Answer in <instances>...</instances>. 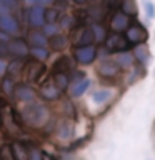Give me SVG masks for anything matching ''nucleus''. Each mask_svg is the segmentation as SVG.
Segmentation results:
<instances>
[{
  "label": "nucleus",
  "instance_id": "obj_1",
  "mask_svg": "<svg viewBox=\"0 0 155 160\" xmlns=\"http://www.w3.org/2000/svg\"><path fill=\"white\" fill-rule=\"evenodd\" d=\"M20 117L25 127L30 128H45V125L50 122V110L40 102H32L25 103V107L20 110Z\"/></svg>",
  "mask_w": 155,
  "mask_h": 160
},
{
  "label": "nucleus",
  "instance_id": "obj_2",
  "mask_svg": "<svg viewBox=\"0 0 155 160\" xmlns=\"http://www.w3.org/2000/svg\"><path fill=\"white\" fill-rule=\"evenodd\" d=\"M45 72H47V67L43 65V62L35 60V58L25 60V65L22 70V78L20 80H23L27 83H37L45 75Z\"/></svg>",
  "mask_w": 155,
  "mask_h": 160
},
{
  "label": "nucleus",
  "instance_id": "obj_3",
  "mask_svg": "<svg viewBox=\"0 0 155 160\" xmlns=\"http://www.w3.org/2000/svg\"><path fill=\"white\" fill-rule=\"evenodd\" d=\"M98 57V47L95 43L88 45H77L73 48V58L77 60V63L80 65H90L93 63Z\"/></svg>",
  "mask_w": 155,
  "mask_h": 160
},
{
  "label": "nucleus",
  "instance_id": "obj_4",
  "mask_svg": "<svg viewBox=\"0 0 155 160\" xmlns=\"http://www.w3.org/2000/svg\"><path fill=\"white\" fill-rule=\"evenodd\" d=\"M125 32V38L128 40L132 45H138V43H147V40L150 37L148 30L138 22H130V25L123 30Z\"/></svg>",
  "mask_w": 155,
  "mask_h": 160
},
{
  "label": "nucleus",
  "instance_id": "obj_5",
  "mask_svg": "<svg viewBox=\"0 0 155 160\" xmlns=\"http://www.w3.org/2000/svg\"><path fill=\"white\" fill-rule=\"evenodd\" d=\"M103 45L113 53L122 52V50H128L130 47H132V43L125 38V35H122V32L107 33V37H105V40H103Z\"/></svg>",
  "mask_w": 155,
  "mask_h": 160
},
{
  "label": "nucleus",
  "instance_id": "obj_6",
  "mask_svg": "<svg viewBox=\"0 0 155 160\" xmlns=\"http://www.w3.org/2000/svg\"><path fill=\"white\" fill-rule=\"evenodd\" d=\"M27 22L32 28H42L45 25V7L40 3L30 5L27 10Z\"/></svg>",
  "mask_w": 155,
  "mask_h": 160
},
{
  "label": "nucleus",
  "instance_id": "obj_7",
  "mask_svg": "<svg viewBox=\"0 0 155 160\" xmlns=\"http://www.w3.org/2000/svg\"><path fill=\"white\" fill-rule=\"evenodd\" d=\"M0 30L8 35H17L22 32V27H20V22L17 18L13 17V15H10V12H2L0 13Z\"/></svg>",
  "mask_w": 155,
  "mask_h": 160
},
{
  "label": "nucleus",
  "instance_id": "obj_8",
  "mask_svg": "<svg viewBox=\"0 0 155 160\" xmlns=\"http://www.w3.org/2000/svg\"><path fill=\"white\" fill-rule=\"evenodd\" d=\"M120 72H122V68H120V65L115 60H103L97 67V73L100 75V78H103V82L117 78L120 75Z\"/></svg>",
  "mask_w": 155,
  "mask_h": 160
},
{
  "label": "nucleus",
  "instance_id": "obj_9",
  "mask_svg": "<svg viewBox=\"0 0 155 160\" xmlns=\"http://www.w3.org/2000/svg\"><path fill=\"white\" fill-rule=\"evenodd\" d=\"M7 48H8V53L10 55L18 57V58H27L28 57V52H30L27 40H23V38H20V37H15V38L12 37V38H10L8 43H7Z\"/></svg>",
  "mask_w": 155,
  "mask_h": 160
},
{
  "label": "nucleus",
  "instance_id": "obj_10",
  "mask_svg": "<svg viewBox=\"0 0 155 160\" xmlns=\"http://www.w3.org/2000/svg\"><path fill=\"white\" fill-rule=\"evenodd\" d=\"M12 97H13L15 100H18V102L28 103V102H32V100H35L37 93H35V90L30 87L27 82H20V83H15V88H13Z\"/></svg>",
  "mask_w": 155,
  "mask_h": 160
},
{
  "label": "nucleus",
  "instance_id": "obj_11",
  "mask_svg": "<svg viewBox=\"0 0 155 160\" xmlns=\"http://www.w3.org/2000/svg\"><path fill=\"white\" fill-rule=\"evenodd\" d=\"M38 93L43 100H48V102H57V100L62 98V92L53 85L52 78L43 80L42 85H40V88H38Z\"/></svg>",
  "mask_w": 155,
  "mask_h": 160
},
{
  "label": "nucleus",
  "instance_id": "obj_12",
  "mask_svg": "<svg viewBox=\"0 0 155 160\" xmlns=\"http://www.w3.org/2000/svg\"><path fill=\"white\" fill-rule=\"evenodd\" d=\"M130 22H132V18L127 13H123L120 8L113 10L112 17H110V28H112V32H123L130 25Z\"/></svg>",
  "mask_w": 155,
  "mask_h": 160
},
{
  "label": "nucleus",
  "instance_id": "obj_13",
  "mask_svg": "<svg viewBox=\"0 0 155 160\" xmlns=\"http://www.w3.org/2000/svg\"><path fill=\"white\" fill-rule=\"evenodd\" d=\"M55 135L60 140H70L73 137V122L70 117H63L60 118V122L55 125Z\"/></svg>",
  "mask_w": 155,
  "mask_h": 160
},
{
  "label": "nucleus",
  "instance_id": "obj_14",
  "mask_svg": "<svg viewBox=\"0 0 155 160\" xmlns=\"http://www.w3.org/2000/svg\"><path fill=\"white\" fill-rule=\"evenodd\" d=\"M28 45L32 47H45L48 43V37H45V33L40 28H30L27 32V37H25Z\"/></svg>",
  "mask_w": 155,
  "mask_h": 160
},
{
  "label": "nucleus",
  "instance_id": "obj_15",
  "mask_svg": "<svg viewBox=\"0 0 155 160\" xmlns=\"http://www.w3.org/2000/svg\"><path fill=\"white\" fill-rule=\"evenodd\" d=\"M25 65V58H18L13 57V60L7 65V70H5V75H8L10 78H13L15 82L22 78V70Z\"/></svg>",
  "mask_w": 155,
  "mask_h": 160
},
{
  "label": "nucleus",
  "instance_id": "obj_16",
  "mask_svg": "<svg viewBox=\"0 0 155 160\" xmlns=\"http://www.w3.org/2000/svg\"><path fill=\"white\" fill-rule=\"evenodd\" d=\"M133 58L138 62V65L145 67L150 62V48L147 47V43H138L133 45Z\"/></svg>",
  "mask_w": 155,
  "mask_h": 160
},
{
  "label": "nucleus",
  "instance_id": "obj_17",
  "mask_svg": "<svg viewBox=\"0 0 155 160\" xmlns=\"http://www.w3.org/2000/svg\"><path fill=\"white\" fill-rule=\"evenodd\" d=\"M107 10L108 8L105 3H95L87 10V13H88V18H92L93 22H103L105 17H107Z\"/></svg>",
  "mask_w": 155,
  "mask_h": 160
},
{
  "label": "nucleus",
  "instance_id": "obj_18",
  "mask_svg": "<svg viewBox=\"0 0 155 160\" xmlns=\"http://www.w3.org/2000/svg\"><path fill=\"white\" fill-rule=\"evenodd\" d=\"M48 45L53 52H62V50L68 45V37L62 33H55L52 37H48Z\"/></svg>",
  "mask_w": 155,
  "mask_h": 160
},
{
  "label": "nucleus",
  "instance_id": "obj_19",
  "mask_svg": "<svg viewBox=\"0 0 155 160\" xmlns=\"http://www.w3.org/2000/svg\"><path fill=\"white\" fill-rule=\"evenodd\" d=\"M52 82L60 92H65L70 85V77L67 72H53L52 73Z\"/></svg>",
  "mask_w": 155,
  "mask_h": 160
},
{
  "label": "nucleus",
  "instance_id": "obj_20",
  "mask_svg": "<svg viewBox=\"0 0 155 160\" xmlns=\"http://www.w3.org/2000/svg\"><path fill=\"white\" fill-rule=\"evenodd\" d=\"M133 53H130L128 50H122V52H117V55H115V62H117L120 65V68H130L133 65Z\"/></svg>",
  "mask_w": 155,
  "mask_h": 160
},
{
  "label": "nucleus",
  "instance_id": "obj_21",
  "mask_svg": "<svg viewBox=\"0 0 155 160\" xmlns=\"http://www.w3.org/2000/svg\"><path fill=\"white\" fill-rule=\"evenodd\" d=\"M12 150L15 155V160H28V145L22 140H15L12 143Z\"/></svg>",
  "mask_w": 155,
  "mask_h": 160
},
{
  "label": "nucleus",
  "instance_id": "obj_22",
  "mask_svg": "<svg viewBox=\"0 0 155 160\" xmlns=\"http://www.w3.org/2000/svg\"><path fill=\"white\" fill-rule=\"evenodd\" d=\"M88 87H90V80L88 78L78 80V82H75L72 87H70V97H73V98L82 97V95L88 90Z\"/></svg>",
  "mask_w": 155,
  "mask_h": 160
},
{
  "label": "nucleus",
  "instance_id": "obj_23",
  "mask_svg": "<svg viewBox=\"0 0 155 160\" xmlns=\"http://www.w3.org/2000/svg\"><path fill=\"white\" fill-rule=\"evenodd\" d=\"M73 67H72V62H70V58L67 57V55H60V57L53 62L52 65V73L53 72H70Z\"/></svg>",
  "mask_w": 155,
  "mask_h": 160
},
{
  "label": "nucleus",
  "instance_id": "obj_24",
  "mask_svg": "<svg viewBox=\"0 0 155 160\" xmlns=\"http://www.w3.org/2000/svg\"><path fill=\"white\" fill-rule=\"evenodd\" d=\"M15 88V80L10 78L8 75H3L2 80H0V92H2L5 97H12Z\"/></svg>",
  "mask_w": 155,
  "mask_h": 160
},
{
  "label": "nucleus",
  "instance_id": "obj_25",
  "mask_svg": "<svg viewBox=\"0 0 155 160\" xmlns=\"http://www.w3.org/2000/svg\"><path fill=\"white\" fill-rule=\"evenodd\" d=\"M120 10H122L123 13H127L130 18H135L137 13H138V8H137L135 0H122V2H120Z\"/></svg>",
  "mask_w": 155,
  "mask_h": 160
},
{
  "label": "nucleus",
  "instance_id": "obj_26",
  "mask_svg": "<svg viewBox=\"0 0 155 160\" xmlns=\"http://www.w3.org/2000/svg\"><path fill=\"white\" fill-rule=\"evenodd\" d=\"M73 27H78L77 22H75V17L72 13H63V15H60V18H58V28H68V30H72Z\"/></svg>",
  "mask_w": 155,
  "mask_h": 160
},
{
  "label": "nucleus",
  "instance_id": "obj_27",
  "mask_svg": "<svg viewBox=\"0 0 155 160\" xmlns=\"http://www.w3.org/2000/svg\"><path fill=\"white\" fill-rule=\"evenodd\" d=\"M92 32L95 35V42H98V43H102L105 37H107V28H105V25H102V22H93L92 27Z\"/></svg>",
  "mask_w": 155,
  "mask_h": 160
},
{
  "label": "nucleus",
  "instance_id": "obj_28",
  "mask_svg": "<svg viewBox=\"0 0 155 160\" xmlns=\"http://www.w3.org/2000/svg\"><path fill=\"white\" fill-rule=\"evenodd\" d=\"M28 55H30L32 58H35V60L45 62V60H48L50 52H48L45 47H32V48H30V52H28Z\"/></svg>",
  "mask_w": 155,
  "mask_h": 160
},
{
  "label": "nucleus",
  "instance_id": "obj_29",
  "mask_svg": "<svg viewBox=\"0 0 155 160\" xmlns=\"http://www.w3.org/2000/svg\"><path fill=\"white\" fill-rule=\"evenodd\" d=\"M112 98V92L107 88H103V90H97V92H93L92 93V102L93 103H97V105H102L105 103L107 100Z\"/></svg>",
  "mask_w": 155,
  "mask_h": 160
},
{
  "label": "nucleus",
  "instance_id": "obj_30",
  "mask_svg": "<svg viewBox=\"0 0 155 160\" xmlns=\"http://www.w3.org/2000/svg\"><path fill=\"white\" fill-rule=\"evenodd\" d=\"M90 138H92V133H87L85 137H82V138H77L75 142H72L70 143V147H67V152H75L77 148H82V147H85L88 142H90Z\"/></svg>",
  "mask_w": 155,
  "mask_h": 160
},
{
  "label": "nucleus",
  "instance_id": "obj_31",
  "mask_svg": "<svg viewBox=\"0 0 155 160\" xmlns=\"http://www.w3.org/2000/svg\"><path fill=\"white\" fill-rule=\"evenodd\" d=\"M60 18L58 8H45V23H57Z\"/></svg>",
  "mask_w": 155,
  "mask_h": 160
},
{
  "label": "nucleus",
  "instance_id": "obj_32",
  "mask_svg": "<svg viewBox=\"0 0 155 160\" xmlns=\"http://www.w3.org/2000/svg\"><path fill=\"white\" fill-rule=\"evenodd\" d=\"M0 160H15V155H13V150L10 143L0 145Z\"/></svg>",
  "mask_w": 155,
  "mask_h": 160
},
{
  "label": "nucleus",
  "instance_id": "obj_33",
  "mask_svg": "<svg viewBox=\"0 0 155 160\" xmlns=\"http://www.w3.org/2000/svg\"><path fill=\"white\" fill-rule=\"evenodd\" d=\"M28 145V160H42V150L37 145Z\"/></svg>",
  "mask_w": 155,
  "mask_h": 160
},
{
  "label": "nucleus",
  "instance_id": "obj_34",
  "mask_svg": "<svg viewBox=\"0 0 155 160\" xmlns=\"http://www.w3.org/2000/svg\"><path fill=\"white\" fill-rule=\"evenodd\" d=\"M42 32L45 33V37H52V35L58 33V25L57 23H45L42 27Z\"/></svg>",
  "mask_w": 155,
  "mask_h": 160
},
{
  "label": "nucleus",
  "instance_id": "obj_35",
  "mask_svg": "<svg viewBox=\"0 0 155 160\" xmlns=\"http://www.w3.org/2000/svg\"><path fill=\"white\" fill-rule=\"evenodd\" d=\"M143 10L148 18H155V3L152 0H143Z\"/></svg>",
  "mask_w": 155,
  "mask_h": 160
},
{
  "label": "nucleus",
  "instance_id": "obj_36",
  "mask_svg": "<svg viewBox=\"0 0 155 160\" xmlns=\"http://www.w3.org/2000/svg\"><path fill=\"white\" fill-rule=\"evenodd\" d=\"M63 110H65V113H67V117H70V118L75 117V107L68 98L65 100V103H63Z\"/></svg>",
  "mask_w": 155,
  "mask_h": 160
},
{
  "label": "nucleus",
  "instance_id": "obj_37",
  "mask_svg": "<svg viewBox=\"0 0 155 160\" xmlns=\"http://www.w3.org/2000/svg\"><path fill=\"white\" fill-rule=\"evenodd\" d=\"M70 72H72V70H70ZM68 77H70V80H73V82H78V80L85 78V73L82 72V70H73L72 75H68Z\"/></svg>",
  "mask_w": 155,
  "mask_h": 160
},
{
  "label": "nucleus",
  "instance_id": "obj_38",
  "mask_svg": "<svg viewBox=\"0 0 155 160\" xmlns=\"http://www.w3.org/2000/svg\"><path fill=\"white\" fill-rule=\"evenodd\" d=\"M0 3L5 5L8 10H12V8H17L18 7V0H0Z\"/></svg>",
  "mask_w": 155,
  "mask_h": 160
},
{
  "label": "nucleus",
  "instance_id": "obj_39",
  "mask_svg": "<svg viewBox=\"0 0 155 160\" xmlns=\"http://www.w3.org/2000/svg\"><path fill=\"white\" fill-rule=\"evenodd\" d=\"M8 53V48H7V43H0V58H3V57H7Z\"/></svg>",
  "mask_w": 155,
  "mask_h": 160
},
{
  "label": "nucleus",
  "instance_id": "obj_40",
  "mask_svg": "<svg viewBox=\"0 0 155 160\" xmlns=\"http://www.w3.org/2000/svg\"><path fill=\"white\" fill-rule=\"evenodd\" d=\"M10 38H12V35H8V33H5L0 30V43H8Z\"/></svg>",
  "mask_w": 155,
  "mask_h": 160
},
{
  "label": "nucleus",
  "instance_id": "obj_41",
  "mask_svg": "<svg viewBox=\"0 0 155 160\" xmlns=\"http://www.w3.org/2000/svg\"><path fill=\"white\" fill-rule=\"evenodd\" d=\"M42 160H58L57 157H53L52 153L45 152V150H42Z\"/></svg>",
  "mask_w": 155,
  "mask_h": 160
},
{
  "label": "nucleus",
  "instance_id": "obj_42",
  "mask_svg": "<svg viewBox=\"0 0 155 160\" xmlns=\"http://www.w3.org/2000/svg\"><path fill=\"white\" fill-rule=\"evenodd\" d=\"M5 70H7V63L3 62V58H0V77L5 75Z\"/></svg>",
  "mask_w": 155,
  "mask_h": 160
},
{
  "label": "nucleus",
  "instance_id": "obj_43",
  "mask_svg": "<svg viewBox=\"0 0 155 160\" xmlns=\"http://www.w3.org/2000/svg\"><path fill=\"white\" fill-rule=\"evenodd\" d=\"M52 2H55V0H37V3H40V5H47V3H52Z\"/></svg>",
  "mask_w": 155,
  "mask_h": 160
},
{
  "label": "nucleus",
  "instance_id": "obj_44",
  "mask_svg": "<svg viewBox=\"0 0 155 160\" xmlns=\"http://www.w3.org/2000/svg\"><path fill=\"white\" fill-rule=\"evenodd\" d=\"M73 3H77V5H85L87 3V0H72Z\"/></svg>",
  "mask_w": 155,
  "mask_h": 160
},
{
  "label": "nucleus",
  "instance_id": "obj_45",
  "mask_svg": "<svg viewBox=\"0 0 155 160\" xmlns=\"http://www.w3.org/2000/svg\"><path fill=\"white\" fill-rule=\"evenodd\" d=\"M25 3H27V5H35V3H37V0H25Z\"/></svg>",
  "mask_w": 155,
  "mask_h": 160
}]
</instances>
